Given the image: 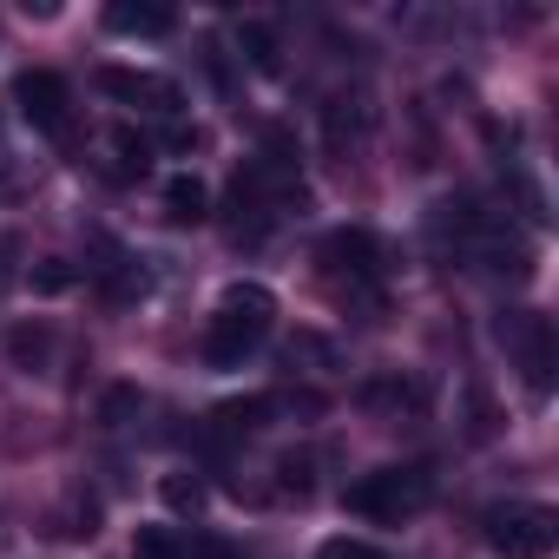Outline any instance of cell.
I'll use <instances>...</instances> for the list:
<instances>
[{
  "mask_svg": "<svg viewBox=\"0 0 559 559\" xmlns=\"http://www.w3.org/2000/svg\"><path fill=\"white\" fill-rule=\"evenodd\" d=\"M270 317H276V297H270L263 284H224L217 317H211V330H204V362H211V369H237V362L263 343Z\"/></svg>",
  "mask_w": 559,
  "mask_h": 559,
  "instance_id": "1",
  "label": "cell"
},
{
  "mask_svg": "<svg viewBox=\"0 0 559 559\" xmlns=\"http://www.w3.org/2000/svg\"><path fill=\"white\" fill-rule=\"evenodd\" d=\"M428 500H435V467H428V461L362 474V480L343 493V507H349V513H362V520H408V513H421Z\"/></svg>",
  "mask_w": 559,
  "mask_h": 559,
  "instance_id": "2",
  "label": "cell"
},
{
  "mask_svg": "<svg viewBox=\"0 0 559 559\" xmlns=\"http://www.w3.org/2000/svg\"><path fill=\"white\" fill-rule=\"evenodd\" d=\"M480 526H487V546L500 559H546L552 539H559V520L539 500H500V507H487Z\"/></svg>",
  "mask_w": 559,
  "mask_h": 559,
  "instance_id": "3",
  "label": "cell"
},
{
  "mask_svg": "<svg viewBox=\"0 0 559 559\" xmlns=\"http://www.w3.org/2000/svg\"><path fill=\"white\" fill-rule=\"evenodd\" d=\"M500 349L520 356L533 395L552 389V323H546V317H533V310H507V317H500Z\"/></svg>",
  "mask_w": 559,
  "mask_h": 559,
  "instance_id": "4",
  "label": "cell"
},
{
  "mask_svg": "<svg viewBox=\"0 0 559 559\" xmlns=\"http://www.w3.org/2000/svg\"><path fill=\"white\" fill-rule=\"evenodd\" d=\"M14 106H21V119H27L34 132H47V139H67V132H73V93H67L60 73H21Z\"/></svg>",
  "mask_w": 559,
  "mask_h": 559,
  "instance_id": "5",
  "label": "cell"
},
{
  "mask_svg": "<svg viewBox=\"0 0 559 559\" xmlns=\"http://www.w3.org/2000/svg\"><path fill=\"white\" fill-rule=\"evenodd\" d=\"M99 93H112L119 106H139V112H165V119H178V106H185L178 80L139 73V67H99Z\"/></svg>",
  "mask_w": 559,
  "mask_h": 559,
  "instance_id": "6",
  "label": "cell"
},
{
  "mask_svg": "<svg viewBox=\"0 0 559 559\" xmlns=\"http://www.w3.org/2000/svg\"><path fill=\"white\" fill-rule=\"evenodd\" d=\"M323 263H330V276H349V290H356V284H369V276L382 270V243H376V230L343 224V230L323 237Z\"/></svg>",
  "mask_w": 559,
  "mask_h": 559,
  "instance_id": "7",
  "label": "cell"
},
{
  "mask_svg": "<svg viewBox=\"0 0 559 559\" xmlns=\"http://www.w3.org/2000/svg\"><path fill=\"white\" fill-rule=\"evenodd\" d=\"M270 415H276V402H270V395L217 402V408H211V435H217V441H243V435H257V428H263Z\"/></svg>",
  "mask_w": 559,
  "mask_h": 559,
  "instance_id": "8",
  "label": "cell"
},
{
  "mask_svg": "<svg viewBox=\"0 0 559 559\" xmlns=\"http://www.w3.org/2000/svg\"><path fill=\"white\" fill-rule=\"evenodd\" d=\"M106 152H112V165H106V171H112L119 185H132V178H145V171H152V139H145V132H132V126H112V132H106Z\"/></svg>",
  "mask_w": 559,
  "mask_h": 559,
  "instance_id": "9",
  "label": "cell"
},
{
  "mask_svg": "<svg viewBox=\"0 0 559 559\" xmlns=\"http://www.w3.org/2000/svg\"><path fill=\"white\" fill-rule=\"evenodd\" d=\"M165 217H171V224H204V217H211V191H204L198 171L165 178Z\"/></svg>",
  "mask_w": 559,
  "mask_h": 559,
  "instance_id": "10",
  "label": "cell"
},
{
  "mask_svg": "<svg viewBox=\"0 0 559 559\" xmlns=\"http://www.w3.org/2000/svg\"><path fill=\"white\" fill-rule=\"evenodd\" d=\"M362 408H389V415H421L428 408V389L421 382H402V376H382L362 389Z\"/></svg>",
  "mask_w": 559,
  "mask_h": 559,
  "instance_id": "11",
  "label": "cell"
},
{
  "mask_svg": "<svg viewBox=\"0 0 559 559\" xmlns=\"http://www.w3.org/2000/svg\"><path fill=\"white\" fill-rule=\"evenodd\" d=\"M106 27L112 34H132V40H158V34H171V14L165 8H132V0H112Z\"/></svg>",
  "mask_w": 559,
  "mask_h": 559,
  "instance_id": "12",
  "label": "cell"
},
{
  "mask_svg": "<svg viewBox=\"0 0 559 559\" xmlns=\"http://www.w3.org/2000/svg\"><path fill=\"white\" fill-rule=\"evenodd\" d=\"M323 126H330V145L343 152L349 139L369 132V99H362V93H356V99H330V106H323Z\"/></svg>",
  "mask_w": 559,
  "mask_h": 559,
  "instance_id": "13",
  "label": "cell"
},
{
  "mask_svg": "<svg viewBox=\"0 0 559 559\" xmlns=\"http://www.w3.org/2000/svg\"><path fill=\"white\" fill-rule=\"evenodd\" d=\"M47 349H53L47 323H21V330L8 336V356H14V369H40V362H47Z\"/></svg>",
  "mask_w": 559,
  "mask_h": 559,
  "instance_id": "14",
  "label": "cell"
},
{
  "mask_svg": "<svg viewBox=\"0 0 559 559\" xmlns=\"http://www.w3.org/2000/svg\"><path fill=\"white\" fill-rule=\"evenodd\" d=\"M99 270H106V297H112V304H139V297H145V270H139V263L112 257V263H99Z\"/></svg>",
  "mask_w": 559,
  "mask_h": 559,
  "instance_id": "15",
  "label": "cell"
},
{
  "mask_svg": "<svg viewBox=\"0 0 559 559\" xmlns=\"http://www.w3.org/2000/svg\"><path fill=\"white\" fill-rule=\"evenodd\" d=\"M158 500H165L171 513H204V480H198V474H165V480H158Z\"/></svg>",
  "mask_w": 559,
  "mask_h": 559,
  "instance_id": "16",
  "label": "cell"
},
{
  "mask_svg": "<svg viewBox=\"0 0 559 559\" xmlns=\"http://www.w3.org/2000/svg\"><path fill=\"white\" fill-rule=\"evenodd\" d=\"M60 520H67V526H60L67 539H93V533H99V500H93L86 487H73V500H67Z\"/></svg>",
  "mask_w": 559,
  "mask_h": 559,
  "instance_id": "17",
  "label": "cell"
},
{
  "mask_svg": "<svg viewBox=\"0 0 559 559\" xmlns=\"http://www.w3.org/2000/svg\"><path fill=\"white\" fill-rule=\"evenodd\" d=\"M27 284H34L40 297H67V290L80 284V270H73V263H60V257H47V263H34V270H27Z\"/></svg>",
  "mask_w": 559,
  "mask_h": 559,
  "instance_id": "18",
  "label": "cell"
},
{
  "mask_svg": "<svg viewBox=\"0 0 559 559\" xmlns=\"http://www.w3.org/2000/svg\"><path fill=\"white\" fill-rule=\"evenodd\" d=\"M237 47L250 53V67H257V73H276V34H270L263 21H243V34H237Z\"/></svg>",
  "mask_w": 559,
  "mask_h": 559,
  "instance_id": "19",
  "label": "cell"
},
{
  "mask_svg": "<svg viewBox=\"0 0 559 559\" xmlns=\"http://www.w3.org/2000/svg\"><path fill=\"white\" fill-rule=\"evenodd\" d=\"M132 415H139V389H132V382H112V389L99 395V421H106V428H126Z\"/></svg>",
  "mask_w": 559,
  "mask_h": 559,
  "instance_id": "20",
  "label": "cell"
},
{
  "mask_svg": "<svg viewBox=\"0 0 559 559\" xmlns=\"http://www.w3.org/2000/svg\"><path fill=\"white\" fill-rule=\"evenodd\" d=\"M276 487L304 500V493L317 487V461H310V454H284V461H276Z\"/></svg>",
  "mask_w": 559,
  "mask_h": 559,
  "instance_id": "21",
  "label": "cell"
},
{
  "mask_svg": "<svg viewBox=\"0 0 559 559\" xmlns=\"http://www.w3.org/2000/svg\"><path fill=\"white\" fill-rule=\"evenodd\" d=\"M284 356H290V362H323V369H330V362H336V343H323L317 330H297V336L284 343Z\"/></svg>",
  "mask_w": 559,
  "mask_h": 559,
  "instance_id": "22",
  "label": "cell"
},
{
  "mask_svg": "<svg viewBox=\"0 0 559 559\" xmlns=\"http://www.w3.org/2000/svg\"><path fill=\"white\" fill-rule=\"evenodd\" d=\"M467 435H474V441H493V435H500V415H493L487 389H467Z\"/></svg>",
  "mask_w": 559,
  "mask_h": 559,
  "instance_id": "23",
  "label": "cell"
},
{
  "mask_svg": "<svg viewBox=\"0 0 559 559\" xmlns=\"http://www.w3.org/2000/svg\"><path fill=\"white\" fill-rule=\"evenodd\" d=\"M132 559H185V552H178V539L165 526H139L132 533Z\"/></svg>",
  "mask_w": 559,
  "mask_h": 559,
  "instance_id": "24",
  "label": "cell"
},
{
  "mask_svg": "<svg viewBox=\"0 0 559 559\" xmlns=\"http://www.w3.org/2000/svg\"><path fill=\"white\" fill-rule=\"evenodd\" d=\"M178 552H185V559H243V552H237V546H230L224 533H191V539H185Z\"/></svg>",
  "mask_w": 559,
  "mask_h": 559,
  "instance_id": "25",
  "label": "cell"
},
{
  "mask_svg": "<svg viewBox=\"0 0 559 559\" xmlns=\"http://www.w3.org/2000/svg\"><path fill=\"white\" fill-rule=\"evenodd\" d=\"M323 559H389V552H376L369 539H330V546H323Z\"/></svg>",
  "mask_w": 559,
  "mask_h": 559,
  "instance_id": "26",
  "label": "cell"
},
{
  "mask_svg": "<svg viewBox=\"0 0 559 559\" xmlns=\"http://www.w3.org/2000/svg\"><path fill=\"white\" fill-rule=\"evenodd\" d=\"M8 191H21V158H14L8 132H0V198H8Z\"/></svg>",
  "mask_w": 559,
  "mask_h": 559,
  "instance_id": "27",
  "label": "cell"
}]
</instances>
